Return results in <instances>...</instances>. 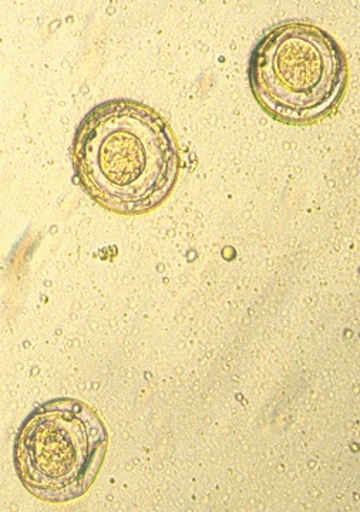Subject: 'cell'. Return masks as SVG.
I'll return each mask as SVG.
<instances>
[{"instance_id":"cell-2","label":"cell","mask_w":360,"mask_h":512,"mask_svg":"<svg viewBox=\"0 0 360 512\" xmlns=\"http://www.w3.org/2000/svg\"><path fill=\"white\" fill-rule=\"evenodd\" d=\"M109 436L99 414L76 399L42 404L20 427L15 467L26 490L62 504L87 493L106 456Z\"/></svg>"},{"instance_id":"cell-1","label":"cell","mask_w":360,"mask_h":512,"mask_svg":"<svg viewBox=\"0 0 360 512\" xmlns=\"http://www.w3.org/2000/svg\"><path fill=\"white\" fill-rule=\"evenodd\" d=\"M74 167L90 197L120 214L166 200L177 180L178 150L166 121L136 101H107L83 120Z\"/></svg>"},{"instance_id":"cell-3","label":"cell","mask_w":360,"mask_h":512,"mask_svg":"<svg viewBox=\"0 0 360 512\" xmlns=\"http://www.w3.org/2000/svg\"><path fill=\"white\" fill-rule=\"evenodd\" d=\"M341 47L324 30L289 22L259 42L251 84L259 103L278 119L305 123L335 106L346 84Z\"/></svg>"}]
</instances>
